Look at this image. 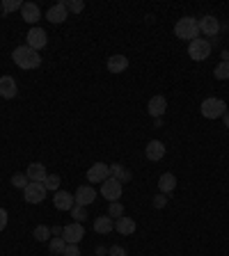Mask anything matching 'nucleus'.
<instances>
[{
	"label": "nucleus",
	"mask_w": 229,
	"mask_h": 256,
	"mask_svg": "<svg viewBox=\"0 0 229 256\" xmlns=\"http://www.w3.org/2000/svg\"><path fill=\"white\" fill-rule=\"evenodd\" d=\"M12 60L18 69H23V71H30V69H37V66H42V55L32 51L28 44L25 46H16L12 53Z\"/></svg>",
	"instance_id": "f257e3e1"
},
{
	"label": "nucleus",
	"mask_w": 229,
	"mask_h": 256,
	"mask_svg": "<svg viewBox=\"0 0 229 256\" xmlns=\"http://www.w3.org/2000/svg\"><path fill=\"white\" fill-rule=\"evenodd\" d=\"M174 35L179 37V39H183V42H193V39H197V37H199L197 18H193V16L179 18L176 25H174Z\"/></svg>",
	"instance_id": "f03ea898"
},
{
	"label": "nucleus",
	"mask_w": 229,
	"mask_h": 256,
	"mask_svg": "<svg viewBox=\"0 0 229 256\" xmlns=\"http://www.w3.org/2000/svg\"><path fill=\"white\" fill-rule=\"evenodd\" d=\"M199 110H202V114H204L206 119H218V117H225V110H227V105H225L223 99L209 96V99H204V101H202Z\"/></svg>",
	"instance_id": "7ed1b4c3"
},
{
	"label": "nucleus",
	"mask_w": 229,
	"mask_h": 256,
	"mask_svg": "<svg viewBox=\"0 0 229 256\" xmlns=\"http://www.w3.org/2000/svg\"><path fill=\"white\" fill-rule=\"evenodd\" d=\"M188 55H190V60L195 62H202V60H209V55H211V44L206 42V39H193V42L188 44Z\"/></svg>",
	"instance_id": "20e7f679"
},
{
	"label": "nucleus",
	"mask_w": 229,
	"mask_h": 256,
	"mask_svg": "<svg viewBox=\"0 0 229 256\" xmlns=\"http://www.w3.org/2000/svg\"><path fill=\"white\" fill-rule=\"evenodd\" d=\"M62 238H64L66 245H78L80 240L85 238V226L83 222H71L62 229Z\"/></svg>",
	"instance_id": "39448f33"
},
{
	"label": "nucleus",
	"mask_w": 229,
	"mask_h": 256,
	"mask_svg": "<svg viewBox=\"0 0 229 256\" xmlns=\"http://www.w3.org/2000/svg\"><path fill=\"white\" fill-rule=\"evenodd\" d=\"M25 195V202L28 204H42L46 199V185L44 183H37V181H30L28 188L23 190Z\"/></svg>",
	"instance_id": "423d86ee"
},
{
	"label": "nucleus",
	"mask_w": 229,
	"mask_h": 256,
	"mask_svg": "<svg viewBox=\"0 0 229 256\" xmlns=\"http://www.w3.org/2000/svg\"><path fill=\"white\" fill-rule=\"evenodd\" d=\"M121 192H124V188H121V183L117 179H106L101 183V195L108 199V202H119V197H121Z\"/></svg>",
	"instance_id": "0eeeda50"
},
{
	"label": "nucleus",
	"mask_w": 229,
	"mask_h": 256,
	"mask_svg": "<svg viewBox=\"0 0 229 256\" xmlns=\"http://www.w3.org/2000/svg\"><path fill=\"white\" fill-rule=\"evenodd\" d=\"M106 179H110V165H106V162H94L87 169V181L90 183H103Z\"/></svg>",
	"instance_id": "6e6552de"
},
{
	"label": "nucleus",
	"mask_w": 229,
	"mask_h": 256,
	"mask_svg": "<svg viewBox=\"0 0 229 256\" xmlns=\"http://www.w3.org/2000/svg\"><path fill=\"white\" fill-rule=\"evenodd\" d=\"M46 44H49V35H46V30H44V28H30V32H28V46L39 53Z\"/></svg>",
	"instance_id": "1a4fd4ad"
},
{
	"label": "nucleus",
	"mask_w": 229,
	"mask_h": 256,
	"mask_svg": "<svg viewBox=\"0 0 229 256\" xmlns=\"http://www.w3.org/2000/svg\"><path fill=\"white\" fill-rule=\"evenodd\" d=\"M197 23H199V35H204V37H216L220 32V21L216 16H211V14L202 16Z\"/></svg>",
	"instance_id": "9d476101"
},
{
	"label": "nucleus",
	"mask_w": 229,
	"mask_h": 256,
	"mask_svg": "<svg viewBox=\"0 0 229 256\" xmlns=\"http://www.w3.org/2000/svg\"><path fill=\"white\" fill-rule=\"evenodd\" d=\"M73 199H76V204L78 206H90V204L97 202V190L92 188V185H80L78 190H76V195H73Z\"/></svg>",
	"instance_id": "9b49d317"
},
{
	"label": "nucleus",
	"mask_w": 229,
	"mask_h": 256,
	"mask_svg": "<svg viewBox=\"0 0 229 256\" xmlns=\"http://www.w3.org/2000/svg\"><path fill=\"white\" fill-rule=\"evenodd\" d=\"M147 110H149V114L154 117V119H161L165 114V110H168V99L165 96H151L149 103H147Z\"/></svg>",
	"instance_id": "f8f14e48"
},
{
	"label": "nucleus",
	"mask_w": 229,
	"mask_h": 256,
	"mask_svg": "<svg viewBox=\"0 0 229 256\" xmlns=\"http://www.w3.org/2000/svg\"><path fill=\"white\" fill-rule=\"evenodd\" d=\"M53 206L57 210H71L73 206H76V199H73L71 192H66V190H57L53 197Z\"/></svg>",
	"instance_id": "ddd939ff"
},
{
	"label": "nucleus",
	"mask_w": 229,
	"mask_h": 256,
	"mask_svg": "<svg viewBox=\"0 0 229 256\" xmlns=\"http://www.w3.org/2000/svg\"><path fill=\"white\" fill-rule=\"evenodd\" d=\"M145 155L149 158L151 162L163 160V155H165V144L161 142V140H151V142H147V147H145Z\"/></svg>",
	"instance_id": "4468645a"
},
{
	"label": "nucleus",
	"mask_w": 229,
	"mask_h": 256,
	"mask_svg": "<svg viewBox=\"0 0 229 256\" xmlns=\"http://www.w3.org/2000/svg\"><path fill=\"white\" fill-rule=\"evenodd\" d=\"M25 176L30 181H37V183H44L46 181V176H49V172H46V165H42V162H30L28 165V169H25Z\"/></svg>",
	"instance_id": "2eb2a0df"
},
{
	"label": "nucleus",
	"mask_w": 229,
	"mask_h": 256,
	"mask_svg": "<svg viewBox=\"0 0 229 256\" xmlns=\"http://www.w3.org/2000/svg\"><path fill=\"white\" fill-rule=\"evenodd\" d=\"M66 16H69V12H66L64 2H55L49 12H46V18H49L51 23H64Z\"/></svg>",
	"instance_id": "dca6fc26"
},
{
	"label": "nucleus",
	"mask_w": 229,
	"mask_h": 256,
	"mask_svg": "<svg viewBox=\"0 0 229 256\" xmlns=\"http://www.w3.org/2000/svg\"><path fill=\"white\" fill-rule=\"evenodd\" d=\"M21 18H23L25 23H37L39 18H42V12H39V7L35 2H23L21 7Z\"/></svg>",
	"instance_id": "f3484780"
},
{
	"label": "nucleus",
	"mask_w": 229,
	"mask_h": 256,
	"mask_svg": "<svg viewBox=\"0 0 229 256\" xmlns=\"http://www.w3.org/2000/svg\"><path fill=\"white\" fill-rule=\"evenodd\" d=\"M126 69H128L126 55H110L108 57V71L110 73H124Z\"/></svg>",
	"instance_id": "a211bd4d"
},
{
	"label": "nucleus",
	"mask_w": 229,
	"mask_h": 256,
	"mask_svg": "<svg viewBox=\"0 0 229 256\" xmlns=\"http://www.w3.org/2000/svg\"><path fill=\"white\" fill-rule=\"evenodd\" d=\"M16 80L12 76H2L0 78V96L2 99H14L16 96Z\"/></svg>",
	"instance_id": "6ab92c4d"
},
{
	"label": "nucleus",
	"mask_w": 229,
	"mask_h": 256,
	"mask_svg": "<svg viewBox=\"0 0 229 256\" xmlns=\"http://www.w3.org/2000/svg\"><path fill=\"white\" fill-rule=\"evenodd\" d=\"M135 220L133 217H119V220H114V231L121 233V236H133V231H135Z\"/></svg>",
	"instance_id": "aec40b11"
},
{
	"label": "nucleus",
	"mask_w": 229,
	"mask_h": 256,
	"mask_svg": "<svg viewBox=\"0 0 229 256\" xmlns=\"http://www.w3.org/2000/svg\"><path fill=\"white\" fill-rule=\"evenodd\" d=\"M113 229H114V220L110 217V215H101V217H97V220H94V231L101 233V236L110 233Z\"/></svg>",
	"instance_id": "412c9836"
},
{
	"label": "nucleus",
	"mask_w": 229,
	"mask_h": 256,
	"mask_svg": "<svg viewBox=\"0 0 229 256\" xmlns=\"http://www.w3.org/2000/svg\"><path fill=\"white\" fill-rule=\"evenodd\" d=\"M176 188V176L174 174L165 172L161 179H158V190H161V195H168V192H172Z\"/></svg>",
	"instance_id": "4be33fe9"
},
{
	"label": "nucleus",
	"mask_w": 229,
	"mask_h": 256,
	"mask_svg": "<svg viewBox=\"0 0 229 256\" xmlns=\"http://www.w3.org/2000/svg\"><path fill=\"white\" fill-rule=\"evenodd\" d=\"M110 174H113V179H117L119 183H126V181H131V172H128V169H124L121 165H113V167H110Z\"/></svg>",
	"instance_id": "5701e85b"
},
{
	"label": "nucleus",
	"mask_w": 229,
	"mask_h": 256,
	"mask_svg": "<svg viewBox=\"0 0 229 256\" xmlns=\"http://www.w3.org/2000/svg\"><path fill=\"white\" fill-rule=\"evenodd\" d=\"M49 250H51V254H55V256H62L64 254V250H66V243H64V238H51L49 240Z\"/></svg>",
	"instance_id": "b1692460"
},
{
	"label": "nucleus",
	"mask_w": 229,
	"mask_h": 256,
	"mask_svg": "<svg viewBox=\"0 0 229 256\" xmlns=\"http://www.w3.org/2000/svg\"><path fill=\"white\" fill-rule=\"evenodd\" d=\"M32 236H35V240H39V243H46V240H51V229L46 224H39Z\"/></svg>",
	"instance_id": "393cba45"
},
{
	"label": "nucleus",
	"mask_w": 229,
	"mask_h": 256,
	"mask_svg": "<svg viewBox=\"0 0 229 256\" xmlns=\"http://www.w3.org/2000/svg\"><path fill=\"white\" fill-rule=\"evenodd\" d=\"M28 183H30V179H28L23 172H16L12 176V185H14V188H18V190H25V188H28Z\"/></svg>",
	"instance_id": "a878e982"
},
{
	"label": "nucleus",
	"mask_w": 229,
	"mask_h": 256,
	"mask_svg": "<svg viewBox=\"0 0 229 256\" xmlns=\"http://www.w3.org/2000/svg\"><path fill=\"white\" fill-rule=\"evenodd\" d=\"M108 215L113 217V220H119V217H124V206H121L119 202H110V206H108Z\"/></svg>",
	"instance_id": "bb28decb"
},
{
	"label": "nucleus",
	"mask_w": 229,
	"mask_h": 256,
	"mask_svg": "<svg viewBox=\"0 0 229 256\" xmlns=\"http://www.w3.org/2000/svg\"><path fill=\"white\" fill-rule=\"evenodd\" d=\"M2 12L5 14H12V12H16V9H21V7H23V2H21V0H2Z\"/></svg>",
	"instance_id": "cd10ccee"
},
{
	"label": "nucleus",
	"mask_w": 229,
	"mask_h": 256,
	"mask_svg": "<svg viewBox=\"0 0 229 256\" xmlns=\"http://www.w3.org/2000/svg\"><path fill=\"white\" fill-rule=\"evenodd\" d=\"M213 76H216L218 80H229V62H220V64L216 66Z\"/></svg>",
	"instance_id": "c85d7f7f"
},
{
	"label": "nucleus",
	"mask_w": 229,
	"mask_h": 256,
	"mask_svg": "<svg viewBox=\"0 0 229 256\" xmlns=\"http://www.w3.org/2000/svg\"><path fill=\"white\" fill-rule=\"evenodd\" d=\"M64 7H66V12H73V14H80L85 9V2L83 0H66L64 2Z\"/></svg>",
	"instance_id": "c756f323"
},
{
	"label": "nucleus",
	"mask_w": 229,
	"mask_h": 256,
	"mask_svg": "<svg viewBox=\"0 0 229 256\" xmlns=\"http://www.w3.org/2000/svg\"><path fill=\"white\" fill-rule=\"evenodd\" d=\"M44 185H46V190H60V176L57 174H49L46 176V181H44Z\"/></svg>",
	"instance_id": "7c9ffc66"
},
{
	"label": "nucleus",
	"mask_w": 229,
	"mask_h": 256,
	"mask_svg": "<svg viewBox=\"0 0 229 256\" xmlns=\"http://www.w3.org/2000/svg\"><path fill=\"white\" fill-rule=\"evenodd\" d=\"M71 217H73L76 222L87 220V208H85V206H78V204H76V206L71 208Z\"/></svg>",
	"instance_id": "2f4dec72"
},
{
	"label": "nucleus",
	"mask_w": 229,
	"mask_h": 256,
	"mask_svg": "<svg viewBox=\"0 0 229 256\" xmlns=\"http://www.w3.org/2000/svg\"><path fill=\"white\" fill-rule=\"evenodd\" d=\"M108 256H128V254H126V250H124V247L114 245V247H110V250H108Z\"/></svg>",
	"instance_id": "473e14b6"
},
{
	"label": "nucleus",
	"mask_w": 229,
	"mask_h": 256,
	"mask_svg": "<svg viewBox=\"0 0 229 256\" xmlns=\"http://www.w3.org/2000/svg\"><path fill=\"white\" fill-rule=\"evenodd\" d=\"M62 256H80V250H78V245H66V250Z\"/></svg>",
	"instance_id": "72a5a7b5"
},
{
	"label": "nucleus",
	"mask_w": 229,
	"mask_h": 256,
	"mask_svg": "<svg viewBox=\"0 0 229 256\" xmlns=\"http://www.w3.org/2000/svg\"><path fill=\"white\" fill-rule=\"evenodd\" d=\"M165 204H168V199H165V195H158V197H154V208H165Z\"/></svg>",
	"instance_id": "f704fd0d"
},
{
	"label": "nucleus",
	"mask_w": 229,
	"mask_h": 256,
	"mask_svg": "<svg viewBox=\"0 0 229 256\" xmlns=\"http://www.w3.org/2000/svg\"><path fill=\"white\" fill-rule=\"evenodd\" d=\"M7 220H9V215H7V210L5 208H0V231L7 226Z\"/></svg>",
	"instance_id": "c9c22d12"
},
{
	"label": "nucleus",
	"mask_w": 229,
	"mask_h": 256,
	"mask_svg": "<svg viewBox=\"0 0 229 256\" xmlns=\"http://www.w3.org/2000/svg\"><path fill=\"white\" fill-rule=\"evenodd\" d=\"M51 233H53V236H60L62 229H60V226H53V229H51Z\"/></svg>",
	"instance_id": "e433bc0d"
},
{
	"label": "nucleus",
	"mask_w": 229,
	"mask_h": 256,
	"mask_svg": "<svg viewBox=\"0 0 229 256\" xmlns=\"http://www.w3.org/2000/svg\"><path fill=\"white\" fill-rule=\"evenodd\" d=\"M223 119H225V128H229V112H225Z\"/></svg>",
	"instance_id": "4c0bfd02"
},
{
	"label": "nucleus",
	"mask_w": 229,
	"mask_h": 256,
	"mask_svg": "<svg viewBox=\"0 0 229 256\" xmlns=\"http://www.w3.org/2000/svg\"><path fill=\"white\" fill-rule=\"evenodd\" d=\"M0 12H2V7H0Z\"/></svg>",
	"instance_id": "58836bf2"
}]
</instances>
